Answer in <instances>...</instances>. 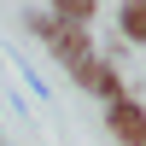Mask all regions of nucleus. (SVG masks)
<instances>
[{"label":"nucleus","instance_id":"nucleus-1","mask_svg":"<svg viewBox=\"0 0 146 146\" xmlns=\"http://www.w3.org/2000/svg\"><path fill=\"white\" fill-rule=\"evenodd\" d=\"M23 29L41 35L64 70L82 64V58H94V35H88V23H64V18H53V12H23Z\"/></svg>","mask_w":146,"mask_h":146},{"label":"nucleus","instance_id":"nucleus-2","mask_svg":"<svg viewBox=\"0 0 146 146\" xmlns=\"http://www.w3.org/2000/svg\"><path fill=\"white\" fill-rule=\"evenodd\" d=\"M105 129H111V140L117 146H146V105L140 100H111L105 105Z\"/></svg>","mask_w":146,"mask_h":146},{"label":"nucleus","instance_id":"nucleus-3","mask_svg":"<svg viewBox=\"0 0 146 146\" xmlns=\"http://www.w3.org/2000/svg\"><path fill=\"white\" fill-rule=\"evenodd\" d=\"M70 82L76 88H88L94 100H123V76H117V64H105V58H82V64H70Z\"/></svg>","mask_w":146,"mask_h":146},{"label":"nucleus","instance_id":"nucleus-4","mask_svg":"<svg viewBox=\"0 0 146 146\" xmlns=\"http://www.w3.org/2000/svg\"><path fill=\"white\" fill-rule=\"evenodd\" d=\"M117 35L146 47V0H117Z\"/></svg>","mask_w":146,"mask_h":146},{"label":"nucleus","instance_id":"nucleus-5","mask_svg":"<svg viewBox=\"0 0 146 146\" xmlns=\"http://www.w3.org/2000/svg\"><path fill=\"white\" fill-rule=\"evenodd\" d=\"M47 6H53V18H64V23H94L100 0H47Z\"/></svg>","mask_w":146,"mask_h":146}]
</instances>
